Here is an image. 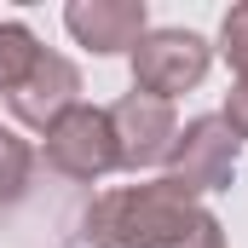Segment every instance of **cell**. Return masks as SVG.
<instances>
[{"instance_id":"obj_9","label":"cell","mask_w":248,"mask_h":248,"mask_svg":"<svg viewBox=\"0 0 248 248\" xmlns=\"http://www.w3.org/2000/svg\"><path fill=\"white\" fill-rule=\"evenodd\" d=\"M41 41H35V29L29 23H0V93H17L23 81H29V69L41 63Z\"/></svg>"},{"instance_id":"obj_10","label":"cell","mask_w":248,"mask_h":248,"mask_svg":"<svg viewBox=\"0 0 248 248\" xmlns=\"http://www.w3.org/2000/svg\"><path fill=\"white\" fill-rule=\"evenodd\" d=\"M219 52L237 69V81H248V0L225 12V23H219Z\"/></svg>"},{"instance_id":"obj_7","label":"cell","mask_w":248,"mask_h":248,"mask_svg":"<svg viewBox=\"0 0 248 248\" xmlns=\"http://www.w3.org/2000/svg\"><path fill=\"white\" fill-rule=\"evenodd\" d=\"M75 104H81V69L63 58V52H41V63L29 69V81H23L17 93H6L12 122H23L29 133H46V127L63 122Z\"/></svg>"},{"instance_id":"obj_12","label":"cell","mask_w":248,"mask_h":248,"mask_svg":"<svg viewBox=\"0 0 248 248\" xmlns=\"http://www.w3.org/2000/svg\"><path fill=\"white\" fill-rule=\"evenodd\" d=\"M185 248H225V225L214 219V214H202V225L190 231V243Z\"/></svg>"},{"instance_id":"obj_1","label":"cell","mask_w":248,"mask_h":248,"mask_svg":"<svg viewBox=\"0 0 248 248\" xmlns=\"http://www.w3.org/2000/svg\"><path fill=\"white\" fill-rule=\"evenodd\" d=\"M202 202H190L168 179L150 185H116L93 196V208L81 214V237L93 248H185L190 231L202 225Z\"/></svg>"},{"instance_id":"obj_3","label":"cell","mask_w":248,"mask_h":248,"mask_svg":"<svg viewBox=\"0 0 248 248\" xmlns=\"http://www.w3.org/2000/svg\"><path fill=\"white\" fill-rule=\"evenodd\" d=\"M133 63V87L150 93V98H179L190 87H202L208 63H214V46L196 35V29H144V41L127 52Z\"/></svg>"},{"instance_id":"obj_2","label":"cell","mask_w":248,"mask_h":248,"mask_svg":"<svg viewBox=\"0 0 248 248\" xmlns=\"http://www.w3.org/2000/svg\"><path fill=\"white\" fill-rule=\"evenodd\" d=\"M237 133L219 122V116H196V122L179 127V139H173V150H168V162H162V179L190 196V202H202V196H214V190H231L237 179Z\"/></svg>"},{"instance_id":"obj_11","label":"cell","mask_w":248,"mask_h":248,"mask_svg":"<svg viewBox=\"0 0 248 248\" xmlns=\"http://www.w3.org/2000/svg\"><path fill=\"white\" fill-rule=\"evenodd\" d=\"M219 122L237 133V144H248V81H237L231 93H225V116Z\"/></svg>"},{"instance_id":"obj_4","label":"cell","mask_w":248,"mask_h":248,"mask_svg":"<svg viewBox=\"0 0 248 248\" xmlns=\"http://www.w3.org/2000/svg\"><path fill=\"white\" fill-rule=\"evenodd\" d=\"M41 156H46L52 173L75 179V185H93V179L116 173L122 162H116V127H110V110L75 104L63 122H52L46 133H41Z\"/></svg>"},{"instance_id":"obj_5","label":"cell","mask_w":248,"mask_h":248,"mask_svg":"<svg viewBox=\"0 0 248 248\" xmlns=\"http://www.w3.org/2000/svg\"><path fill=\"white\" fill-rule=\"evenodd\" d=\"M110 127H116V162L122 173H144V168H162L173 139H179V116L168 98H150V93H122L110 104Z\"/></svg>"},{"instance_id":"obj_8","label":"cell","mask_w":248,"mask_h":248,"mask_svg":"<svg viewBox=\"0 0 248 248\" xmlns=\"http://www.w3.org/2000/svg\"><path fill=\"white\" fill-rule=\"evenodd\" d=\"M29 179H35V144L17 127L0 122V208L23 202L29 196Z\"/></svg>"},{"instance_id":"obj_6","label":"cell","mask_w":248,"mask_h":248,"mask_svg":"<svg viewBox=\"0 0 248 248\" xmlns=\"http://www.w3.org/2000/svg\"><path fill=\"white\" fill-rule=\"evenodd\" d=\"M63 29L93 58H110V52H133L144 41L150 12H144V0H69L63 6Z\"/></svg>"}]
</instances>
